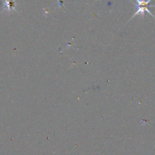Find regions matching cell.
Masks as SVG:
<instances>
[{"instance_id":"obj_1","label":"cell","mask_w":155,"mask_h":155,"mask_svg":"<svg viewBox=\"0 0 155 155\" xmlns=\"http://www.w3.org/2000/svg\"><path fill=\"white\" fill-rule=\"evenodd\" d=\"M137 2V4L136 5V7L137 8V11L134 13L133 16L130 18V20L133 19L135 16L137 15H140V16L142 18H143L145 15V12H147L150 15H151L154 19L155 16L152 14V13L148 10V7H155V5H148V3L151 1V0H136ZM129 20V21H130Z\"/></svg>"},{"instance_id":"obj_2","label":"cell","mask_w":155,"mask_h":155,"mask_svg":"<svg viewBox=\"0 0 155 155\" xmlns=\"http://www.w3.org/2000/svg\"><path fill=\"white\" fill-rule=\"evenodd\" d=\"M4 10L10 11L12 9L15 10L16 3L15 0H4Z\"/></svg>"}]
</instances>
